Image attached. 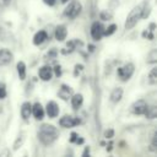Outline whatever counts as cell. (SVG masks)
Wrapping results in <instances>:
<instances>
[{"instance_id": "obj_22", "label": "cell", "mask_w": 157, "mask_h": 157, "mask_svg": "<svg viewBox=\"0 0 157 157\" xmlns=\"http://www.w3.org/2000/svg\"><path fill=\"white\" fill-rule=\"evenodd\" d=\"M115 29H117V26H115V25H110L108 28L104 29L103 36H110V34H113V33L115 32Z\"/></svg>"}, {"instance_id": "obj_6", "label": "cell", "mask_w": 157, "mask_h": 157, "mask_svg": "<svg viewBox=\"0 0 157 157\" xmlns=\"http://www.w3.org/2000/svg\"><path fill=\"white\" fill-rule=\"evenodd\" d=\"M146 108H147V103H146L144 99H139V101H136V102L132 103V105H131V112H132L134 114H136V115H141V114L145 113Z\"/></svg>"}, {"instance_id": "obj_20", "label": "cell", "mask_w": 157, "mask_h": 157, "mask_svg": "<svg viewBox=\"0 0 157 157\" xmlns=\"http://www.w3.org/2000/svg\"><path fill=\"white\" fill-rule=\"evenodd\" d=\"M148 82H150L151 85L157 83V69H156V67H153V69L150 71V74H148Z\"/></svg>"}, {"instance_id": "obj_27", "label": "cell", "mask_w": 157, "mask_h": 157, "mask_svg": "<svg viewBox=\"0 0 157 157\" xmlns=\"http://www.w3.org/2000/svg\"><path fill=\"white\" fill-rule=\"evenodd\" d=\"M101 18H102V20H108V18H110V15H109V13L107 15L105 12H102V13H101Z\"/></svg>"}, {"instance_id": "obj_16", "label": "cell", "mask_w": 157, "mask_h": 157, "mask_svg": "<svg viewBox=\"0 0 157 157\" xmlns=\"http://www.w3.org/2000/svg\"><path fill=\"white\" fill-rule=\"evenodd\" d=\"M83 103V97L81 93H76L71 97V104H72V108L74 109H78Z\"/></svg>"}, {"instance_id": "obj_17", "label": "cell", "mask_w": 157, "mask_h": 157, "mask_svg": "<svg viewBox=\"0 0 157 157\" xmlns=\"http://www.w3.org/2000/svg\"><path fill=\"white\" fill-rule=\"evenodd\" d=\"M121 97H123V88H120V87L114 88L110 93V101L113 103H118L121 99Z\"/></svg>"}, {"instance_id": "obj_8", "label": "cell", "mask_w": 157, "mask_h": 157, "mask_svg": "<svg viewBox=\"0 0 157 157\" xmlns=\"http://www.w3.org/2000/svg\"><path fill=\"white\" fill-rule=\"evenodd\" d=\"M12 61V53L9 49H0V66L7 65Z\"/></svg>"}, {"instance_id": "obj_24", "label": "cell", "mask_w": 157, "mask_h": 157, "mask_svg": "<svg viewBox=\"0 0 157 157\" xmlns=\"http://www.w3.org/2000/svg\"><path fill=\"white\" fill-rule=\"evenodd\" d=\"M6 97V87L4 83H0V99Z\"/></svg>"}, {"instance_id": "obj_23", "label": "cell", "mask_w": 157, "mask_h": 157, "mask_svg": "<svg viewBox=\"0 0 157 157\" xmlns=\"http://www.w3.org/2000/svg\"><path fill=\"white\" fill-rule=\"evenodd\" d=\"M23 140H25L23 134H21V136H18V139H17V140H16V142L13 144V148H15V150H17V148L23 144Z\"/></svg>"}, {"instance_id": "obj_1", "label": "cell", "mask_w": 157, "mask_h": 157, "mask_svg": "<svg viewBox=\"0 0 157 157\" xmlns=\"http://www.w3.org/2000/svg\"><path fill=\"white\" fill-rule=\"evenodd\" d=\"M56 137H58V130L55 126L49 125V124H44L40 126L38 131V139L42 144L50 145L56 140Z\"/></svg>"}, {"instance_id": "obj_11", "label": "cell", "mask_w": 157, "mask_h": 157, "mask_svg": "<svg viewBox=\"0 0 157 157\" xmlns=\"http://www.w3.org/2000/svg\"><path fill=\"white\" fill-rule=\"evenodd\" d=\"M47 114L49 118H55L59 114V107L54 101H50L47 103Z\"/></svg>"}, {"instance_id": "obj_18", "label": "cell", "mask_w": 157, "mask_h": 157, "mask_svg": "<svg viewBox=\"0 0 157 157\" xmlns=\"http://www.w3.org/2000/svg\"><path fill=\"white\" fill-rule=\"evenodd\" d=\"M144 114L146 115L147 119H155L157 117V108H156V105H150V107L147 105V108H146Z\"/></svg>"}, {"instance_id": "obj_25", "label": "cell", "mask_w": 157, "mask_h": 157, "mask_svg": "<svg viewBox=\"0 0 157 157\" xmlns=\"http://www.w3.org/2000/svg\"><path fill=\"white\" fill-rule=\"evenodd\" d=\"M113 134H114V131H113L112 129H110V130H105V131H104V137H107V139H108V137H112Z\"/></svg>"}, {"instance_id": "obj_15", "label": "cell", "mask_w": 157, "mask_h": 157, "mask_svg": "<svg viewBox=\"0 0 157 157\" xmlns=\"http://www.w3.org/2000/svg\"><path fill=\"white\" fill-rule=\"evenodd\" d=\"M47 38H48L47 32H45V31H39V32H37V33L34 34V37H33V43H34L36 45H39V44H42Z\"/></svg>"}, {"instance_id": "obj_28", "label": "cell", "mask_w": 157, "mask_h": 157, "mask_svg": "<svg viewBox=\"0 0 157 157\" xmlns=\"http://www.w3.org/2000/svg\"><path fill=\"white\" fill-rule=\"evenodd\" d=\"M11 0H0V6H7Z\"/></svg>"}, {"instance_id": "obj_14", "label": "cell", "mask_w": 157, "mask_h": 157, "mask_svg": "<svg viewBox=\"0 0 157 157\" xmlns=\"http://www.w3.org/2000/svg\"><path fill=\"white\" fill-rule=\"evenodd\" d=\"M31 114H32V104L29 102H25L21 105V115L23 119H28Z\"/></svg>"}, {"instance_id": "obj_29", "label": "cell", "mask_w": 157, "mask_h": 157, "mask_svg": "<svg viewBox=\"0 0 157 157\" xmlns=\"http://www.w3.org/2000/svg\"><path fill=\"white\" fill-rule=\"evenodd\" d=\"M43 1H44V4H47L49 6H53L55 4V0H43Z\"/></svg>"}, {"instance_id": "obj_13", "label": "cell", "mask_w": 157, "mask_h": 157, "mask_svg": "<svg viewBox=\"0 0 157 157\" xmlns=\"http://www.w3.org/2000/svg\"><path fill=\"white\" fill-rule=\"evenodd\" d=\"M32 114L34 115V118L36 119H43V117H44V108L42 107V104L40 103H34L33 105H32Z\"/></svg>"}, {"instance_id": "obj_30", "label": "cell", "mask_w": 157, "mask_h": 157, "mask_svg": "<svg viewBox=\"0 0 157 157\" xmlns=\"http://www.w3.org/2000/svg\"><path fill=\"white\" fill-rule=\"evenodd\" d=\"M67 1H69V0H61V2H64V4H65V2H67Z\"/></svg>"}, {"instance_id": "obj_19", "label": "cell", "mask_w": 157, "mask_h": 157, "mask_svg": "<svg viewBox=\"0 0 157 157\" xmlns=\"http://www.w3.org/2000/svg\"><path fill=\"white\" fill-rule=\"evenodd\" d=\"M17 74H18L21 80H25V77H26V65H25L23 61L17 63Z\"/></svg>"}, {"instance_id": "obj_7", "label": "cell", "mask_w": 157, "mask_h": 157, "mask_svg": "<svg viewBox=\"0 0 157 157\" xmlns=\"http://www.w3.org/2000/svg\"><path fill=\"white\" fill-rule=\"evenodd\" d=\"M78 123H80L78 119H76V118L72 117V115H64V117L60 119V121H59V124H60L63 128H72V126L77 125Z\"/></svg>"}, {"instance_id": "obj_2", "label": "cell", "mask_w": 157, "mask_h": 157, "mask_svg": "<svg viewBox=\"0 0 157 157\" xmlns=\"http://www.w3.org/2000/svg\"><path fill=\"white\" fill-rule=\"evenodd\" d=\"M141 12H142V6L141 5L135 6L130 11V13L128 15L126 21H125V29H131L137 23V21L141 18Z\"/></svg>"}, {"instance_id": "obj_21", "label": "cell", "mask_w": 157, "mask_h": 157, "mask_svg": "<svg viewBox=\"0 0 157 157\" xmlns=\"http://www.w3.org/2000/svg\"><path fill=\"white\" fill-rule=\"evenodd\" d=\"M156 61H157V50H156V49H152V50L147 54V63L155 64Z\"/></svg>"}, {"instance_id": "obj_12", "label": "cell", "mask_w": 157, "mask_h": 157, "mask_svg": "<svg viewBox=\"0 0 157 157\" xmlns=\"http://www.w3.org/2000/svg\"><path fill=\"white\" fill-rule=\"evenodd\" d=\"M66 34H67V31H66V27H65L64 25H60V26H58V27L55 28L54 36H55V39H56V40L63 42V40L66 38Z\"/></svg>"}, {"instance_id": "obj_5", "label": "cell", "mask_w": 157, "mask_h": 157, "mask_svg": "<svg viewBox=\"0 0 157 157\" xmlns=\"http://www.w3.org/2000/svg\"><path fill=\"white\" fill-rule=\"evenodd\" d=\"M103 32H104V28L102 26V23H99L98 21L97 22H93L92 27H91V36L94 40H99L103 36Z\"/></svg>"}, {"instance_id": "obj_9", "label": "cell", "mask_w": 157, "mask_h": 157, "mask_svg": "<svg viewBox=\"0 0 157 157\" xmlns=\"http://www.w3.org/2000/svg\"><path fill=\"white\" fill-rule=\"evenodd\" d=\"M38 75H39V77H40L43 81H49V80L52 78V76H53V69H52L50 66H48V65L42 66V67L38 70Z\"/></svg>"}, {"instance_id": "obj_4", "label": "cell", "mask_w": 157, "mask_h": 157, "mask_svg": "<svg viewBox=\"0 0 157 157\" xmlns=\"http://www.w3.org/2000/svg\"><path fill=\"white\" fill-rule=\"evenodd\" d=\"M134 74V64L129 63L118 69V76L121 81H128Z\"/></svg>"}, {"instance_id": "obj_26", "label": "cell", "mask_w": 157, "mask_h": 157, "mask_svg": "<svg viewBox=\"0 0 157 157\" xmlns=\"http://www.w3.org/2000/svg\"><path fill=\"white\" fill-rule=\"evenodd\" d=\"M60 69H61V67H60L59 65H56V66L54 67V71H55V75H56V76H60V75H61V70H60Z\"/></svg>"}, {"instance_id": "obj_10", "label": "cell", "mask_w": 157, "mask_h": 157, "mask_svg": "<svg viewBox=\"0 0 157 157\" xmlns=\"http://www.w3.org/2000/svg\"><path fill=\"white\" fill-rule=\"evenodd\" d=\"M58 96H59L61 99L67 101V99L71 98V96H72V88H71L70 86H67V85H61V87H60V90H59V92H58Z\"/></svg>"}, {"instance_id": "obj_3", "label": "cell", "mask_w": 157, "mask_h": 157, "mask_svg": "<svg viewBox=\"0 0 157 157\" xmlns=\"http://www.w3.org/2000/svg\"><path fill=\"white\" fill-rule=\"evenodd\" d=\"M81 4L77 1V0H72L71 2H69V5L65 7L64 10V15L67 17V18H75L76 16H78V13L81 12Z\"/></svg>"}]
</instances>
